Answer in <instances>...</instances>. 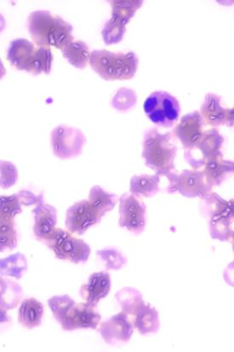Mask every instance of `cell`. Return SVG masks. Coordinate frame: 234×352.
I'll return each mask as SVG.
<instances>
[{
    "label": "cell",
    "mask_w": 234,
    "mask_h": 352,
    "mask_svg": "<svg viewBox=\"0 0 234 352\" xmlns=\"http://www.w3.org/2000/svg\"><path fill=\"white\" fill-rule=\"evenodd\" d=\"M20 198L21 204L25 207L28 206H38L44 204V195L42 193L35 195L30 190H21L17 193Z\"/></svg>",
    "instance_id": "cell-36"
},
{
    "label": "cell",
    "mask_w": 234,
    "mask_h": 352,
    "mask_svg": "<svg viewBox=\"0 0 234 352\" xmlns=\"http://www.w3.org/2000/svg\"><path fill=\"white\" fill-rule=\"evenodd\" d=\"M111 276L106 272H95L89 277L87 283L80 289V295L85 302L97 307L102 298L111 290Z\"/></svg>",
    "instance_id": "cell-17"
},
{
    "label": "cell",
    "mask_w": 234,
    "mask_h": 352,
    "mask_svg": "<svg viewBox=\"0 0 234 352\" xmlns=\"http://www.w3.org/2000/svg\"><path fill=\"white\" fill-rule=\"evenodd\" d=\"M88 201L104 217L106 212L115 208L119 198L115 194L108 193L100 186H94L90 191Z\"/></svg>",
    "instance_id": "cell-26"
},
{
    "label": "cell",
    "mask_w": 234,
    "mask_h": 352,
    "mask_svg": "<svg viewBox=\"0 0 234 352\" xmlns=\"http://www.w3.org/2000/svg\"><path fill=\"white\" fill-rule=\"evenodd\" d=\"M229 109L222 105V98L214 94L205 96L204 104L200 109V115L204 122L213 127H218L226 124Z\"/></svg>",
    "instance_id": "cell-18"
},
{
    "label": "cell",
    "mask_w": 234,
    "mask_h": 352,
    "mask_svg": "<svg viewBox=\"0 0 234 352\" xmlns=\"http://www.w3.org/2000/svg\"><path fill=\"white\" fill-rule=\"evenodd\" d=\"M15 219H0V250H13L17 246L19 234L16 228Z\"/></svg>",
    "instance_id": "cell-29"
},
{
    "label": "cell",
    "mask_w": 234,
    "mask_h": 352,
    "mask_svg": "<svg viewBox=\"0 0 234 352\" xmlns=\"http://www.w3.org/2000/svg\"><path fill=\"white\" fill-rule=\"evenodd\" d=\"M113 8L112 17L104 25L102 31V38L106 45L119 43L125 36L126 25L138 10L143 5V1H108Z\"/></svg>",
    "instance_id": "cell-7"
},
{
    "label": "cell",
    "mask_w": 234,
    "mask_h": 352,
    "mask_svg": "<svg viewBox=\"0 0 234 352\" xmlns=\"http://www.w3.org/2000/svg\"><path fill=\"white\" fill-rule=\"evenodd\" d=\"M172 133H161L151 128L145 133L143 158L145 164L159 177L175 170L177 147Z\"/></svg>",
    "instance_id": "cell-2"
},
{
    "label": "cell",
    "mask_w": 234,
    "mask_h": 352,
    "mask_svg": "<svg viewBox=\"0 0 234 352\" xmlns=\"http://www.w3.org/2000/svg\"><path fill=\"white\" fill-rule=\"evenodd\" d=\"M201 199V213L205 218L211 219L212 217L228 211L229 201L216 193L211 192Z\"/></svg>",
    "instance_id": "cell-30"
},
{
    "label": "cell",
    "mask_w": 234,
    "mask_h": 352,
    "mask_svg": "<svg viewBox=\"0 0 234 352\" xmlns=\"http://www.w3.org/2000/svg\"><path fill=\"white\" fill-rule=\"evenodd\" d=\"M169 180L168 193L178 192L189 198L204 197L210 194L213 186L208 182L203 170H183L180 174L176 170L166 174Z\"/></svg>",
    "instance_id": "cell-8"
},
{
    "label": "cell",
    "mask_w": 234,
    "mask_h": 352,
    "mask_svg": "<svg viewBox=\"0 0 234 352\" xmlns=\"http://www.w3.org/2000/svg\"><path fill=\"white\" fill-rule=\"evenodd\" d=\"M228 213L234 221V199H231V200L229 201Z\"/></svg>",
    "instance_id": "cell-39"
},
{
    "label": "cell",
    "mask_w": 234,
    "mask_h": 352,
    "mask_svg": "<svg viewBox=\"0 0 234 352\" xmlns=\"http://www.w3.org/2000/svg\"><path fill=\"white\" fill-rule=\"evenodd\" d=\"M44 305L36 298H26L21 302L19 311V321L28 329L37 328L42 324L44 316Z\"/></svg>",
    "instance_id": "cell-20"
},
{
    "label": "cell",
    "mask_w": 234,
    "mask_h": 352,
    "mask_svg": "<svg viewBox=\"0 0 234 352\" xmlns=\"http://www.w3.org/2000/svg\"><path fill=\"white\" fill-rule=\"evenodd\" d=\"M224 279L230 286L234 287V261L226 267L224 272Z\"/></svg>",
    "instance_id": "cell-37"
},
{
    "label": "cell",
    "mask_w": 234,
    "mask_h": 352,
    "mask_svg": "<svg viewBox=\"0 0 234 352\" xmlns=\"http://www.w3.org/2000/svg\"><path fill=\"white\" fill-rule=\"evenodd\" d=\"M226 126L234 127V107L229 109L228 119H226Z\"/></svg>",
    "instance_id": "cell-38"
},
{
    "label": "cell",
    "mask_w": 234,
    "mask_h": 352,
    "mask_svg": "<svg viewBox=\"0 0 234 352\" xmlns=\"http://www.w3.org/2000/svg\"><path fill=\"white\" fill-rule=\"evenodd\" d=\"M45 244L58 259L76 265L86 263L91 252L90 246L83 240L78 239L69 231L59 228Z\"/></svg>",
    "instance_id": "cell-5"
},
{
    "label": "cell",
    "mask_w": 234,
    "mask_h": 352,
    "mask_svg": "<svg viewBox=\"0 0 234 352\" xmlns=\"http://www.w3.org/2000/svg\"><path fill=\"white\" fill-rule=\"evenodd\" d=\"M19 172L12 162H1V188H9L16 183Z\"/></svg>",
    "instance_id": "cell-35"
},
{
    "label": "cell",
    "mask_w": 234,
    "mask_h": 352,
    "mask_svg": "<svg viewBox=\"0 0 234 352\" xmlns=\"http://www.w3.org/2000/svg\"><path fill=\"white\" fill-rule=\"evenodd\" d=\"M34 215V233L38 241L45 243L56 232L58 223V211L49 204L36 206L33 210Z\"/></svg>",
    "instance_id": "cell-16"
},
{
    "label": "cell",
    "mask_w": 234,
    "mask_h": 352,
    "mask_svg": "<svg viewBox=\"0 0 234 352\" xmlns=\"http://www.w3.org/2000/svg\"><path fill=\"white\" fill-rule=\"evenodd\" d=\"M92 69L105 80H131L136 74L139 59L133 52L115 53L94 50L91 53Z\"/></svg>",
    "instance_id": "cell-3"
},
{
    "label": "cell",
    "mask_w": 234,
    "mask_h": 352,
    "mask_svg": "<svg viewBox=\"0 0 234 352\" xmlns=\"http://www.w3.org/2000/svg\"><path fill=\"white\" fill-rule=\"evenodd\" d=\"M149 120L159 126L169 128L177 122L180 113L179 102L166 91H154L144 102Z\"/></svg>",
    "instance_id": "cell-6"
},
{
    "label": "cell",
    "mask_w": 234,
    "mask_h": 352,
    "mask_svg": "<svg viewBox=\"0 0 234 352\" xmlns=\"http://www.w3.org/2000/svg\"><path fill=\"white\" fill-rule=\"evenodd\" d=\"M203 172L213 187L222 184L234 174V162L226 161L223 155L216 156L204 166Z\"/></svg>",
    "instance_id": "cell-19"
},
{
    "label": "cell",
    "mask_w": 234,
    "mask_h": 352,
    "mask_svg": "<svg viewBox=\"0 0 234 352\" xmlns=\"http://www.w3.org/2000/svg\"><path fill=\"white\" fill-rule=\"evenodd\" d=\"M161 177L155 175L134 176L130 179V193L137 197H152L159 191Z\"/></svg>",
    "instance_id": "cell-24"
},
{
    "label": "cell",
    "mask_w": 234,
    "mask_h": 352,
    "mask_svg": "<svg viewBox=\"0 0 234 352\" xmlns=\"http://www.w3.org/2000/svg\"><path fill=\"white\" fill-rule=\"evenodd\" d=\"M223 143L224 138L218 129L213 128L204 131L203 138L196 147L184 152V158L194 170L202 168L209 161L222 155L221 149Z\"/></svg>",
    "instance_id": "cell-10"
},
{
    "label": "cell",
    "mask_w": 234,
    "mask_h": 352,
    "mask_svg": "<svg viewBox=\"0 0 234 352\" xmlns=\"http://www.w3.org/2000/svg\"><path fill=\"white\" fill-rule=\"evenodd\" d=\"M137 97L130 89H120L113 99V106L120 111H127L137 104Z\"/></svg>",
    "instance_id": "cell-33"
},
{
    "label": "cell",
    "mask_w": 234,
    "mask_h": 352,
    "mask_svg": "<svg viewBox=\"0 0 234 352\" xmlns=\"http://www.w3.org/2000/svg\"><path fill=\"white\" fill-rule=\"evenodd\" d=\"M84 144V135L77 128L59 126L52 131L51 147L56 157L62 160L77 157L82 153Z\"/></svg>",
    "instance_id": "cell-9"
},
{
    "label": "cell",
    "mask_w": 234,
    "mask_h": 352,
    "mask_svg": "<svg viewBox=\"0 0 234 352\" xmlns=\"http://www.w3.org/2000/svg\"><path fill=\"white\" fill-rule=\"evenodd\" d=\"M147 208L139 197L126 193L119 198V226L136 234L146 227Z\"/></svg>",
    "instance_id": "cell-11"
},
{
    "label": "cell",
    "mask_w": 234,
    "mask_h": 352,
    "mask_svg": "<svg viewBox=\"0 0 234 352\" xmlns=\"http://www.w3.org/2000/svg\"><path fill=\"white\" fill-rule=\"evenodd\" d=\"M134 320L120 312L101 323L98 331L106 343L128 342L134 333Z\"/></svg>",
    "instance_id": "cell-15"
},
{
    "label": "cell",
    "mask_w": 234,
    "mask_h": 352,
    "mask_svg": "<svg viewBox=\"0 0 234 352\" xmlns=\"http://www.w3.org/2000/svg\"><path fill=\"white\" fill-rule=\"evenodd\" d=\"M23 290L19 284L1 277V310L8 311L15 309L23 298Z\"/></svg>",
    "instance_id": "cell-27"
},
{
    "label": "cell",
    "mask_w": 234,
    "mask_h": 352,
    "mask_svg": "<svg viewBox=\"0 0 234 352\" xmlns=\"http://www.w3.org/2000/svg\"><path fill=\"white\" fill-rule=\"evenodd\" d=\"M134 325L143 336L157 333L161 326L159 312L150 304H145L134 316Z\"/></svg>",
    "instance_id": "cell-21"
},
{
    "label": "cell",
    "mask_w": 234,
    "mask_h": 352,
    "mask_svg": "<svg viewBox=\"0 0 234 352\" xmlns=\"http://www.w3.org/2000/svg\"><path fill=\"white\" fill-rule=\"evenodd\" d=\"M7 59L16 69L38 76L51 72L53 55L51 50L38 46L26 38H16L10 42Z\"/></svg>",
    "instance_id": "cell-4"
},
{
    "label": "cell",
    "mask_w": 234,
    "mask_h": 352,
    "mask_svg": "<svg viewBox=\"0 0 234 352\" xmlns=\"http://www.w3.org/2000/svg\"><path fill=\"white\" fill-rule=\"evenodd\" d=\"M97 256L104 262L106 270H119L127 263L122 252L113 248H106L98 251Z\"/></svg>",
    "instance_id": "cell-31"
},
{
    "label": "cell",
    "mask_w": 234,
    "mask_h": 352,
    "mask_svg": "<svg viewBox=\"0 0 234 352\" xmlns=\"http://www.w3.org/2000/svg\"><path fill=\"white\" fill-rule=\"evenodd\" d=\"M204 120L200 113L194 111L184 116L174 129V137L182 143L184 151L196 147L204 136Z\"/></svg>",
    "instance_id": "cell-14"
},
{
    "label": "cell",
    "mask_w": 234,
    "mask_h": 352,
    "mask_svg": "<svg viewBox=\"0 0 234 352\" xmlns=\"http://www.w3.org/2000/svg\"><path fill=\"white\" fill-rule=\"evenodd\" d=\"M27 270L26 257L21 254H15L1 259L0 272L2 276H10L19 280Z\"/></svg>",
    "instance_id": "cell-28"
},
{
    "label": "cell",
    "mask_w": 234,
    "mask_h": 352,
    "mask_svg": "<svg viewBox=\"0 0 234 352\" xmlns=\"http://www.w3.org/2000/svg\"><path fill=\"white\" fill-rule=\"evenodd\" d=\"M115 298L119 307L122 309V312L130 318H134L143 307L145 303L143 296L139 291L133 287H124L121 290L117 292Z\"/></svg>",
    "instance_id": "cell-22"
},
{
    "label": "cell",
    "mask_w": 234,
    "mask_h": 352,
    "mask_svg": "<svg viewBox=\"0 0 234 352\" xmlns=\"http://www.w3.org/2000/svg\"><path fill=\"white\" fill-rule=\"evenodd\" d=\"M233 220L229 215L228 211L215 215L210 219L209 229L213 239L221 241H230L233 233Z\"/></svg>",
    "instance_id": "cell-25"
},
{
    "label": "cell",
    "mask_w": 234,
    "mask_h": 352,
    "mask_svg": "<svg viewBox=\"0 0 234 352\" xmlns=\"http://www.w3.org/2000/svg\"><path fill=\"white\" fill-rule=\"evenodd\" d=\"M102 316L97 307L84 303H74L70 305L64 314L60 324L65 331H74L76 329H97Z\"/></svg>",
    "instance_id": "cell-12"
},
{
    "label": "cell",
    "mask_w": 234,
    "mask_h": 352,
    "mask_svg": "<svg viewBox=\"0 0 234 352\" xmlns=\"http://www.w3.org/2000/svg\"><path fill=\"white\" fill-rule=\"evenodd\" d=\"M102 218L88 200L80 201L67 209L66 227L69 232L81 236L91 227L100 223Z\"/></svg>",
    "instance_id": "cell-13"
},
{
    "label": "cell",
    "mask_w": 234,
    "mask_h": 352,
    "mask_svg": "<svg viewBox=\"0 0 234 352\" xmlns=\"http://www.w3.org/2000/svg\"><path fill=\"white\" fill-rule=\"evenodd\" d=\"M27 26L35 44L43 47L53 46L62 51L64 46L74 41L72 25L47 10L32 12Z\"/></svg>",
    "instance_id": "cell-1"
},
{
    "label": "cell",
    "mask_w": 234,
    "mask_h": 352,
    "mask_svg": "<svg viewBox=\"0 0 234 352\" xmlns=\"http://www.w3.org/2000/svg\"><path fill=\"white\" fill-rule=\"evenodd\" d=\"M19 195L15 194L6 197L2 195L0 197V212L1 218L15 219L16 216L23 212Z\"/></svg>",
    "instance_id": "cell-32"
},
{
    "label": "cell",
    "mask_w": 234,
    "mask_h": 352,
    "mask_svg": "<svg viewBox=\"0 0 234 352\" xmlns=\"http://www.w3.org/2000/svg\"><path fill=\"white\" fill-rule=\"evenodd\" d=\"M231 243L233 245V252H234V230H233V236H232V238H231Z\"/></svg>",
    "instance_id": "cell-40"
},
{
    "label": "cell",
    "mask_w": 234,
    "mask_h": 352,
    "mask_svg": "<svg viewBox=\"0 0 234 352\" xmlns=\"http://www.w3.org/2000/svg\"><path fill=\"white\" fill-rule=\"evenodd\" d=\"M74 302L75 301H74L69 295L65 294L62 295V296H54L49 298L48 305L56 321L60 322L67 309H69L70 305H72Z\"/></svg>",
    "instance_id": "cell-34"
},
{
    "label": "cell",
    "mask_w": 234,
    "mask_h": 352,
    "mask_svg": "<svg viewBox=\"0 0 234 352\" xmlns=\"http://www.w3.org/2000/svg\"><path fill=\"white\" fill-rule=\"evenodd\" d=\"M62 55L67 61L77 69H83L90 63V48L82 41L70 42L62 49Z\"/></svg>",
    "instance_id": "cell-23"
}]
</instances>
